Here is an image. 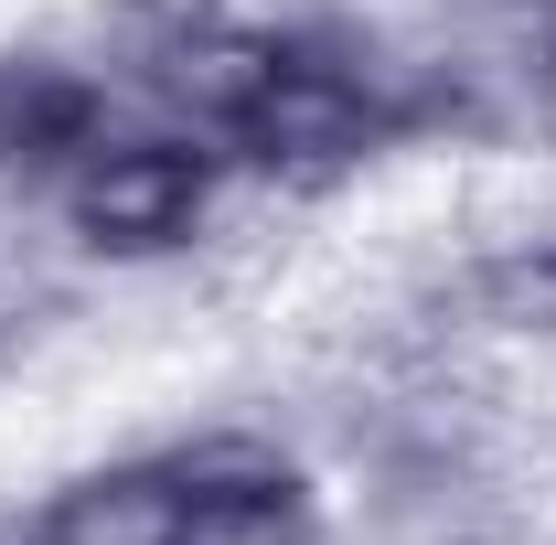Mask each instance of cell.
Segmentation results:
<instances>
[{
    "label": "cell",
    "mask_w": 556,
    "mask_h": 545,
    "mask_svg": "<svg viewBox=\"0 0 556 545\" xmlns=\"http://www.w3.org/2000/svg\"><path fill=\"white\" fill-rule=\"evenodd\" d=\"M182 545H311V481L268 449H204Z\"/></svg>",
    "instance_id": "obj_4"
},
{
    "label": "cell",
    "mask_w": 556,
    "mask_h": 545,
    "mask_svg": "<svg viewBox=\"0 0 556 545\" xmlns=\"http://www.w3.org/2000/svg\"><path fill=\"white\" fill-rule=\"evenodd\" d=\"M182 514H193V460H118L65 481L33 514V545H182Z\"/></svg>",
    "instance_id": "obj_3"
},
{
    "label": "cell",
    "mask_w": 556,
    "mask_h": 545,
    "mask_svg": "<svg viewBox=\"0 0 556 545\" xmlns=\"http://www.w3.org/2000/svg\"><path fill=\"white\" fill-rule=\"evenodd\" d=\"M97 150V86L75 75H0V161H86Z\"/></svg>",
    "instance_id": "obj_5"
},
{
    "label": "cell",
    "mask_w": 556,
    "mask_h": 545,
    "mask_svg": "<svg viewBox=\"0 0 556 545\" xmlns=\"http://www.w3.org/2000/svg\"><path fill=\"white\" fill-rule=\"evenodd\" d=\"M225 150L204 139H97L65 172V225L86 257H172L214 214Z\"/></svg>",
    "instance_id": "obj_2"
},
{
    "label": "cell",
    "mask_w": 556,
    "mask_h": 545,
    "mask_svg": "<svg viewBox=\"0 0 556 545\" xmlns=\"http://www.w3.org/2000/svg\"><path fill=\"white\" fill-rule=\"evenodd\" d=\"M214 129H225L236 161L321 172V161H353V150L386 139V97H375V75H353L343 54L268 43V54H236V75L214 86Z\"/></svg>",
    "instance_id": "obj_1"
},
{
    "label": "cell",
    "mask_w": 556,
    "mask_h": 545,
    "mask_svg": "<svg viewBox=\"0 0 556 545\" xmlns=\"http://www.w3.org/2000/svg\"><path fill=\"white\" fill-rule=\"evenodd\" d=\"M482 310L503 321V332H556V236L492 257V268H482Z\"/></svg>",
    "instance_id": "obj_6"
}]
</instances>
